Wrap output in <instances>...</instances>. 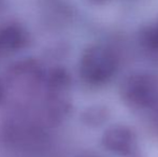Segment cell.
Instances as JSON below:
<instances>
[{"mask_svg":"<svg viewBox=\"0 0 158 157\" xmlns=\"http://www.w3.org/2000/svg\"><path fill=\"white\" fill-rule=\"evenodd\" d=\"M28 43L29 36L19 26L10 25L0 29V52H17L25 48Z\"/></svg>","mask_w":158,"mask_h":157,"instance_id":"obj_6","label":"cell"},{"mask_svg":"<svg viewBox=\"0 0 158 157\" xmlns=\"http://www.w3.org/2000/svg\"><path fill=\"white\" fill-rule=\"evenodd\" d=\"M119 93L131 109L148 111L158 103V79L145 72L130 74L122 82Z\"/></svg>","mask_w":158,"mask_h":157,"instance_id":"obj_2","label":"cell"},{"mask_svg":"<svg viewBox=\"0 0 158 157\" xmlns=\"http://www.w3.org/2000/svg\"><path fill=\"white\" fill-rule=\"evenodd\" d=\"M6 96V87H4L3 83L0 81V105L4 101Z\"/></svg>","mask_w":158,"mask_h":157,"instance_id":"obj_11","label":"cell"},{"mask_svg":"<svg viewBox=\"0 0 158 157\" xmlns=\"http://www.w3.org/2000/svg\"><path fill=\"white\" fill-rule=\"evenodd\" d=\"M146 112H148V127L156 136H158V103Z\"/></svg>","mask_w":158,"mask_h":157,"instance_id":"obj_10","label":"cell"},{"mask_svg":"<svg viewBox=\"0 0 158 157\" xmlns=\"http://www.w3.org/2000/svg\"><path fill=\"white\" fill-rule=\"evenodd\" d=\"M43 86L45 88V93L69 92L71 87V76L64 68H52L45 71Z\"/></svg>","mask_w":158,"mask_h":157,"instance_id":"obj_7","label":"cell"},{"mask_svg":"<svg viewBox=\"0 0 158 157\" xmlns=\"http://www.w3.org/2000/svg\"><path fill=\"white\" fill-rule=\"evenodd\" d=\"M110 110L108 109V107L96 105L84 110L81 115V121L89 127H99L108 122V119L110 118Z\"/></svg>","mask_w":158,"mask_h":157,"instance_id":"obj_8","label":"cell"},{"mask_svg":"<svg viewBox=\"0 0 158 157\" xmlns=\"http://www.w3.org/2000/svg\"><path fill=\"white\" fill-rule=\"evenodd\" d=\"M139 42L148 53L158 55V19L142 28L139 34Z\"/></svg>","mask_w":158,"mask_h":157,"instance_id":"obj_9","label":"cell"},{"mask_svg":"<svg viewBox=\"0 0 158 157\" xmlns=\"http://www.w3.org/2000/svg\"><path fill=\"white\" fill-rule=\"evenodd\" d=\"M72 110L69 92L66 93H45L44 114L48 123L58 125L69 116Z\"/></svg>","mask_w":158,"mask_h":157,"instance_id":"obj_5","label":"cell"},{"mask_svg":"<svg viewBox=\"0 0 158 157\" xmlns=\"http://www.w3.org/2000/svg\"><path fill=\"white\" fill-rule=\"evenodd\" d=\"M3 136L11 147L19 150H39L48 141L43 126L27 118H15L6 122Z\"/></svg>","mask_w":158,"mask_h":157,"instance_id":"obj_3","label":"cell"},{"mask_svg":"<svg viewBox=\"0 0 158 157\" xmlns=\"http://www.w3.org/2000/svg\"><path fill=\"white\" fill-rule=\"evenodd\" d=\"M117 66V55L112 48L102 44H94L84 50L80 59L79 73L86 84L99 86L112 79Z\"/></svg>","mask_w":158,"mask_h":157,"instance_id":"obj_1","label":"cell"},{"mask_svg":"<svg viewBox=\"0 0 158 157\" xmlns=\"http://www.w3.org/2000/svg\"><path fill=\"white\" fill-rule=\"evenodd\" d=\"M92 3H94V4H104V3H106V2H109V1H111V0H89Z\"/></svg>","mask_w":158,"mask_h":157,"instance_id":"obj_12","label":"cell"},{"mask_svg":"<svg viewBox=\"0 0 158 157\" xmlns=\"http://www.w3.org/2000/svg\"><path fill=\"white\" fill-rule=\"evenodd\" d=\"M102 147L119 157H139L138 137L131 128L125 125H114L104 131L101 138Z\"/></svg>","mask_w":158,"mask_h":157,"instance_id":"obj_4","label":"cell"}]
</instances>
